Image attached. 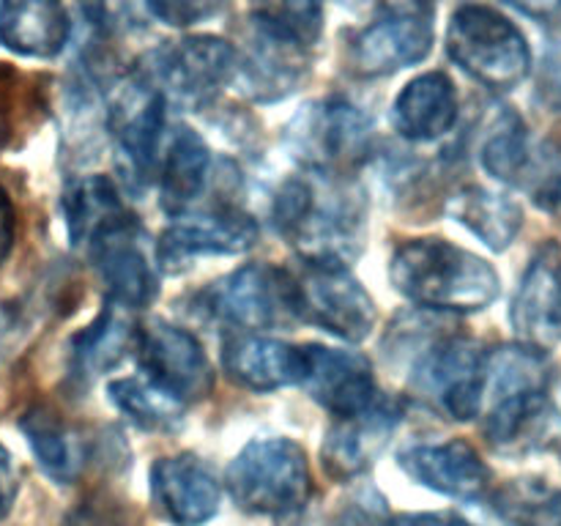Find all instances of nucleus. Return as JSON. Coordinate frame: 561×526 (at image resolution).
Wrapping results in <instances>:
<instances>
[{
	"label": "nucleus",
	"mask_w": 561,
	"mask_h": 526,
	"mask_svg": "<svg viewBox=\"0 0 561 526\" xmlns=\"http://www.w3.org/2000/svg\"><path fill=\"white\" fill-rule=\"evenodd\" d=\"M414 387L453 420H474L482 411L485 354L471 340H442L416 365Z\"/></svg>",
	"instance_id": "nucleus-12"
},
{
	"label": "nucleus",
	"mask_w": 561,
	"mask_h": 526,
	"mask_svg": "<svg viewBox=\"0 0 561 526\" xmlns=\"http://www.w3.org/2000/svg\"><path fill=\"white\" fill-rule=\"evenodd\" d=\"M135 343L148 378L175 395L181 403L203 400L214 389V370L206 351L184 329L153 318L137 329Z\"/></svg>",
	"instance_id": "nucleus-13"
},
{
	"label": "nucleus",
	"mask_w": 561,
	"mask_h": 526,
	"mask_svg": "<svg viewBox=\"0 0 561 526\" xmlns=\"http://www.w3.org/2000/svg\"><path fill=\"white\" fill-rule=\"evenodd\" d=\"M20 427L27 436V444H31L38 466H42L49 480L60 482V485H71L80 477L82 447L77 442L75 431H69L55 411H27L22 416Z\"/></svg>",
	"instance_id": "nucleus-28"
},
{
	"label": "nucleus",
	"mask_w": 561,
	"mask_h": 526,
	"mask_svg": "<svg viewBox=\"0 0 561 526\" xmlns=\"http://www.w3.org/2000/svg\"><path fill=\"white\" fill-rule=\"evenodd\" d=\"M257 230L250 214L219 208L197 217H181L162 233L157 261L164 272H184L201 255H239L255 247Z\"/></svg>",
	"instance_id": "nucleus-15"
},
{
	"label": "nucleus",
	"mask_w": 561,
	"mask_h": 526,
	"mask_svg": "<svg viewBox=\"0 0 561 526\" xmlns=\"http://www.w3.org/2000/svg\"><path fill=\"white\" fill-rule=\"evenodd\" d=\"M91 258L107 288L110 305L137 310L157 296V268L148 261L146 236L135 219H121L91 241Z\"/></svg>",
	"instance_id": "nucleus-14"
},
{
	"label": "nucleus",
	"mask_w": 561,
	"mask_h": 526,
	"mask_svg": "<svg viewBox=\"0 0 561 526\" xmlns=\"http://www.w3.org/2000/svg\"><path fill=\"white\" fill-rule=\"evenodd\" d=\"M294 316L348 343H362L376 327V305L359 279L340 261H301L288 272Z\"/></svg>",
	"instance_id": "nucleus-5"
},
{
	"label": "nucleus",
	"mask_w": 561,
	"mask_h": 526,
	"mask_svg": "<svg viewBox=\"0 0 561 526\" xmlns=\"http://www.w3.org/2000/svg\"><path fill=\"white\" fill-rule=\"evenodd\" d=\"M502 515L510 526H561V491H518L504 496Z\"/></svg>",
	"instance_id": "nucleus-33"
},
{
	"label": "nucleus",
	"mask_w": 561,
	"mask_h": 526,
	"mask_svg": "<svg viewBox=\"0 0 561 526\" xmlns=\"http://www.w3.org/2000/svg\"><path fill=\"white\" fill-rule=\"evenodd\" d=\"M64 217L71 244H91L102 230L126 219V211L113 181L104 175H88L66 190Z\"/></svg>",
	"instance_id": "nucleus-27"
},
{
	"label": "nucleus",
	"mask_w": 561,
	"mask_h": 526,
	"mask_svg": "<svg viewBox=\"0 0 561 526\" xmlns=\"http://www.w3.org/2000/svg\"><path fill=\"white\" fill-rule=\"evenodd\" d=\"M447 211L496 252L507 250L524 225V211L518 203L482 186H463L455 192L447 203Z\"/></svg>",
	"instance_id": "nucleus-25"
},
{
	"label": "nucleus",
	"mask_w": 561,
	"mask_h": 526,
	"mask_svg": "<svg viewBox=\"0 0 561 526\" xmlns=\"http://www.w3.org/2000/svg\"><path fill=\"white\" fill-rule=\"evenodd\" d=\"M400 466L420 485L463 502L485 496L491 485V469L466 442L416 444L400 453Z\"/></svg>",
	"instance_id": "nucleus-19"
},
{
	"label": "nucleus",
	"mask_w": 561,
	"mask_h": 526,
	"mask_svg": "<svg viewBox=\"0 0 561 526\" xmlns=\"http://www.w3.org/2000/svg\"><path fill=\"white\" fill-rule=\"evenodd\" d=\"M16 491H20V482H16L14 460H11L9 449L0 444V521L11 513V504H14Z\"/></svg>",
	"instance_id": "nucleus-36"
},
{
	"label": "nucleus",
	"mask_w": 561,
	"mask_h": 526,
	"mask_svg": "<svg viewBox=\"0 0 561 526\" xmlns=\"http://www.w3.org/2000/svg\"><path fill=\"white\" fill-rule=\"evenodd\" d=\"M288 148L305 170L348 175L370 153V121L345 99H327L301 110L288 126Z\"/></svg>",
	"instance_id": "nucleus-6"
},
{
	"label": "nucleus",
	"mask_w": 561,
	"mask_h": 526,
	"mask_svg": "<svg viewBox=\"0 0 561 526\" xmlns=\"http://www.w3.org/2000/svg\"><path fill=\"white\" fill-rule=\"evenodd\" d=\"M60 526H140V513L126 499L96 491L69 510Z\"/></svg>",
	"instance_id": "nucleus-32"
},
{
	"label": "nucleus",
	"mask_w": 561,
	"mask_h": 526,
	"mask_svg": "<svg viewBox=\"0 0 561 526\" xmlns=\"http://www.w3.org/2000/svg\"><path fill=\"white\" fill-rule=\"evenodd\" d=\"M458 118V93L442 71H427L400 91L392 107V124L409 140H436Z\"/></svg>",
	"instance_id": "nucleus-23"
},
{
	"label": "nucleus",
	"mask_w": 561,
	"mask_h": 526,
	"mask_svg": "<svg viewBox=\"0 0 561 526\" xmlns=\"http://www.w3.org/2000/svg\"><path fill=\"white\" fill-rule=\"evenodd\" d=\"M107 389L121 414L129 416L142 431L170 433L184 422V403L151 378H118Z\"/></svg>",
	"instance_id": "nucleus-29"
},
{
	"label": "nucleus",
	"mask_w": 561,
	"mask_h": 526,
	"mask_svg": "<svg viewBox=\"0 0 561 526\" xmlns=\"http://www.w3.org/2000/svg\"><path fill=\"white\" fill-rule=\"evenodd\" d=\"M447 49L455 64L493 91H510L526 80L531 53L524 33L488 5H463L453 14Z\"/></svg>",
	"instance_id": "nucleus-4"
},
{
	"label": "nucleus",
	"mask_w": 561,
	"mask_h": 526,
	"mask_svg": "<svg viewBox=\"0 0 561 526\" xmlns=\"http://www.w3.org/2000/svg\"><path fill=\"white\" fill-rule=\"evenodd\" d=\"M151 493L159 513L175 526H201L219 513V482L195 455L159 458L151 469Z\"/></svg>",
	"instance_id": "nucleus-18"
},
{
	"label": "nucleus",
	"mask_w": 561,
	"mask_h": 526,
	"mask_svg": "<svg viewBox=\"0 0 561 526\" xmlns=\"http://www.w3.org/2000/svg\"><path fill=\"white\" fill-rule=\"evenodd\" d=\"M233 80L255 102H277L294 93L307 75V47L266 20L252 14L239 31Z\"/></svg>",
	"instance_id": "nucleus-8"
},
{
	"label": "nucleus",
	"mask_w": 561,
	"mask_h": 526,
	"mask_svg": "<svg viewBox=\"0 0 561 526\" xmlns=\"http://www.w3.org/2000/svg\"><path fill=\"white\" fill-rule=\"evenodd\" d=\"M233 69L236 53L225 38L192 36L153 49L140 77L151 82L168 104L203 110L225 82L233 80Z\"/></svg>",
	"instance_id": "nucleus-7"
},
{
	"label": "nucleus",
	"mask_w": 561,
	"mask_h": 526,
	"mask_svg": "<svg viewBox=\"0 0 561 526\" xmlns=\"http://www.w3.org/2000/svg\"><path fill=\"white\" fill-rule=\"evenodd\" d=\"M228 491L244 513H296L312 491L305 449L283 436L255 438L228 466Z\"/></svg>",
	"instance_id": "nucleus-3"
},
{
	"label": "nucleus",
	"mask_w": 561,
	"mask_h": 526,
	"mask_svg": "<svg viewBox=\"0 0 561 526\" xmlns=\"http://www.w3.org/2000/svg\"><path fill=\"white\" fill-rule=\"evenodd\" d=\"M433 47V9L427 0H389L387 9L351 42V69L383 77L420 64Z\"/></svg>",
	"instance_id": "nucleus-9"
},
{
	"label": "nucleus",
	"mask_w": 561,
	"mask_h": 526,
	"mask_svg": "<svg viewBox=\"0 0 561 526\" xmlns=\"http://www.w3.org/2000/svg\"><path fill=\"white\" fill-rule=\"evenodd\" d=\"M208 164L211 159H208V148L201 135L179 126L170 137L168 151L162 157V170H159L164 211L181 217L201 197L208 179Z\"/></svg>",
	"instance_id": "nucleus-24"
},
{
	"label": "nucleus",
	"mask_w": 561,
	"mask_h": 526,
	"mask_svg": "<svg viewBox=\"0 0 561 526\" xmlns=\"http://www.w3.org/2000/svg\"><path fill=\"white\" fill-rule=\"evenodd\" d=\"M513 323L535 348L561 340V252L553 244L537 252L526 268L513 305Z\"/></svg>",
	"instance_id": "nucleus-20"
},
{
	"label": "nucleus",
	"mask_w": 561,
	"mask_h": 526,
	"mask_svg": "<svg viewBox=\"0 0 561 526\" xmlns=\"http://www.w3.org/2000/svg\"><path fill=\"white\" fill-rule=\"evenodd\" d=\"M14 206H11L9 195H5V190L0 186V263L9 258L11 247H14Z\"/></svg>",
	"instance_id": "nucleus-38"
},
{
	"label": "nucleus",
	"mask_w": 561,
	"mask_h": 526,
	"mask_svg": "<svg viewBox=\"0 0 561 526\" xmlns=\"http://www.w3.org/2000/svg\"><path fill=\"white\" fill-rule=\"evenodd\" d=\"M392 526H471V524L455 513H403L392 521Z\"/></svg>",
	"instance_id": "nucleus-37"
},
{
	"label": "nucleus",
	"mask_w": 561,
	"mask_h": 526,
	"mask_svg": "<svg viewBox=\"0 0 561 526\" xmlns=\"http://www.w3.org/2000/svg\"><path fill=\"white\" fill-rule=\"evenodd\" d=\"M225 370L244 387L257 392L301 384L305 376V345H290L285 340L261 338V334H236L222 348Z\"/></svg>",
	"instance_id": "nucleus-21"
},
{
	"label": "nucleus",
	"mask_w": 561,
	"mask_h": 526,
	"mask_svg": "<svg viewBox=\"0 0 561 526\" xmlns=\"http://www.w3.org/2000/svg\"><path fill=\"white\" fill-rule=\"evenodd\" d=\"M394 288L431 310H485L499 296V274L474 252L444 239H416L400 247L389 263Z\"/></svg>",
	"instance_id": "nucleus-2"
},
{
	"label": "nucleus",
	"mask_w": 561,
	"mask_h": 526,
	"mask_svg": "<svg viewBox=\"0 0 561 526\" xmlns=\"http://www.w3.org/2000/svg\"><path fill=\"white\" fill-rule=\"evenodd\" d=\"M343 3H345V0H343ZM348 3H354V0H348Z\"/></svg>",
	"instance_id": "nucleus-41"
},
{
	"label": "nucleus",
	"mask_w": 561,
	"mask_h": 526,
	"mask_svg": "<svg viewBox=\"0 0 561 526\" xmlns=\"http://www.w3.org/2000/svg\"><path fill=\"white\" fill-rule=\"evenodd\" d=\"M162 93L140 75L126 80L110 99L107 124L118 148V164L131 184L142 186L157 175L159 146L164 132Z\"/></svg>",
	"instance_id": "nucleus-10"
},
{
	"label": "nucleus",
	"mask_w": 561,
	"mask_h": 526,
	"mask_svg": "<svg viewBox=\"0 0 561 526\" xmlns=\"http://www.w3.org/2000/svg\"><path fill=\"white\" fill-rule=\"evenodd\" d=\"M535 201H537V206L542 208V211L561 219V175H557V179H551V181H546V184L537 190Z\"/></svg>",
	"instance_id": "nucleus-39"
},
{
	"label": "nucleus",
	"mask_w": 561,
	"mask_h": 526,
	"mask_svg": "<svg viewBox=\"0 0 561 526\" xmlns=\"http://www.w3.org/2000/svg\"><path fill=\"white\" fill-rule=\"evenodd\" d=\"M201 307L211 318L239 329H266L294 316L288 272L250 263L211 283L201 294Z\"/></svg>",
	"instance_id": "nucleus-11"
},
{
	"label": "nucleus",
	"mask_w": 561,
	"mask_h": 526,
	"mask_svg": "<svg viewBox=\"0 0 561 526\" xmlns=\"http://www.w3.org/2000/svg\"><path fill=\"white\" fill-rule=\"evenodd\" d=\"M301 387L334 416L359 414L378 398L367 356L327 345H305Z\"/></svg>",
	"instance_id": "nucleus-16"
},
{
	"label": "nucleus",
	"mask_w": 561,
	"mask_h": 526,
	"mask_svg": "<svg viewBox=\"0 0 561 526\" xmlns=\"http://www.w3.org/2000/svg\"><path fill=\"white\" fill-rule=\"evenodd\" d=\"M403 420V411L394 400L376 398L365 411L354 416H337V425L329 427L321 447L323 466L337 480L362 474L381 455L392 438L394 427Z\"/></svg>",
	"instance_id": "nucleus-17"
},
{
	"label": "nucleus",
	"mask_w": 561,
	"mask_h": 526,
	"mask_svg": "<svg viewBox=\"0 0 561 526\" xmlns=\"http://www.w3.org/2000/svg\"><path fill=\"white\" fill-rule=\"evenodd\" d=\"M540 96L553 110H561V44L548 47L546 60H542Z\"/></svg>",
	"instance_id": "nucleus-35"
},
{
	"label": "nucleus",
	"mask_w": 561,
	"mask_h": 526,
	"mask_svg": "<svg viewBox=\"0 0 561 526\" xmlns=\"http://www.w3.org/2000/svg\"><path fill=\"white\" fill-rule=\"evenodd\" d=\"M507 3H513L515 9H520L524 14L540 16V20L553 16L561 9V0H507Z\"/></svg>",
	"instance_id": "nucleus-40"
},
{
	"label": "nucleus",
	"mask_w": 561,
	"mask_h": 526,
	"mask_svg": "<svg viewBox=\"0 0 561 526\" xmlns=\"http://www.w3.org/2000/svg\"><path fill=\"white\" fill-rule=\"evenodd\" d=\"M365 192L348 175L307 170L274 197V225L307 261L345 263L365 236Z\"/></svg>",
	"instance_id": "nucleus-1"
},
{
	"label": "nucleus",
	"mask_w": 561,
	"mask_h": 526,
	"mask_svg": "<svg viewBox=\"0 0 561 526\" xmlns=\"http://www.w3.org/2000/svg\"><path fill=\"white\" fill-rule=\"evenodd\" d=\"M129 321L124 318V307L110 305L96 321L88 329H82L75 338V362L77 370H85L88 376L110 370L124 359L126 348L135 343Z\"/></svg>",
	"instance_id": "nucleus-30"
},
{
	"label": "nucleus",
	"mask_w": 561,
	"mask_h": 526,
	"mask_svg": "<svg viewBox=\"0 0 561 526\" xmlns=\"http://www.w3.org/2000/svg\"><path fill=\"white\" fill-rule=\"evenodd\" d=\"M146 5L164 25L190 27L219 14L225 0H146Z\"/></svg>",
	"instance_id": "nucleus-34"
},
{
	"label": "nucleus",
	"mask_w": 561,
	"mask_h": 526,
	"mask_svg": "<svg viewBox=\"0 0 561 526\" xmlns=\"http://www.w3.org/2000/svg\"><path fill=\"white\" fill-rule=\"evenodd\" d=\"M557 422V409L546 392L515 395L491 403L485 416V436L499 449H529L548 436Z\"/></svg>",
	"instance_id": "nucleus-26"
},
{
	"label": "nucleus",
	"mask_w": 561,
	"mask_h": 526,
	"mask_svg": "<svg viewBox=\"0 0 561 526\" xmlns=\"http://www.w3.org/2000/svg\"><path fill=\"white\" fill-rule=\"evenodd\" d=\"M69 42L60 0H0V44L27 58H53Z\"/></svg>",
	"instance_id": "nucleus-22"
},
{
	"label": "nucleus",
	"mask_w": 561,
	"mask_h": 526,
	"mask_svg": "<svg viewBox=\"0 0 561 526\" xmlns=\"http://www.w3.org/2000/svg\"><path fill=\"white\" fill-rule=\"evenodd\" d=\"M482 164L488 173L499 181H515L529 162V146H526L524 121L515 113L504 110L491 121V132L485 135L480 148Z\"/></svg>",
	"instance_id": "nucleus-31"
}]
</instances>
